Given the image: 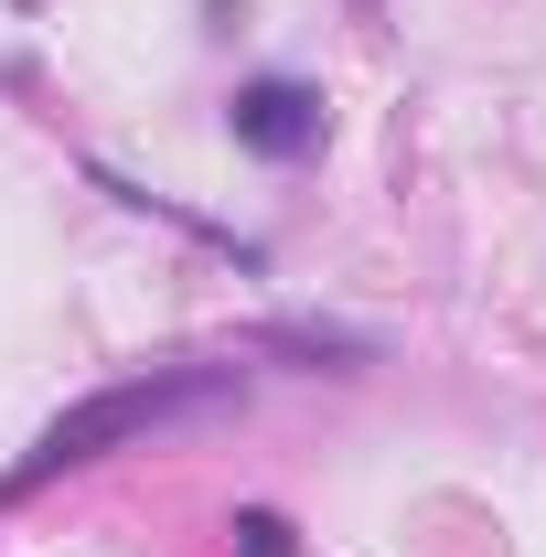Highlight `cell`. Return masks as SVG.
Masks as SVG:
<instances>
[{
	"instance_id": "6da1fadb",
	"label": "cell",
	"mask_w": 546,
	"mask_h": 557,
	"mask_svg": "<svg viewBox=\"0 0 546 557\" xmlns=\"http://www.w3.org/2000/svg\"><path fill=\"white\" fill-rule=\"evenodd\" d=\"M204 408H236V375L225 364H161V375H129V386H108V397H86V408H65L33 450H22V472L0 483V504L33 483H54V472H75V461H108V450H129V440H161V429H183V418Z\"/></svg>"
},
{
	"instance_id": "7a4b0ae2",
	"label": "cell",
	"mask_w": 546,
	"mask_h": 557,
	"mask_svg": "<svg viewBox=\"0 0 546 557\" xmlns=\"http://www.w3.org/2000/svg\"><path fill=\"white\" fill-rule=\"evenodd\" d=\"M225 129H236V150H258V161H311V150H322V86L258 75V86H236Z\"/></svg>"
},
{
	"instance_id": "3957f363",
	"label": "cell",
	"mask_w": 546,
	"mask_h": 557,
	"mask_svg": "<svg viewBox=\"0 0 546 557\" xmlns=\"http://www.w3.org/2000/svg\"><path fill=\"white\" fill-rule=\"evenodd\" d=\"M236 557H289V525H278L269 504H258V515H236Z\"/></svg>"
}]
</instances>
